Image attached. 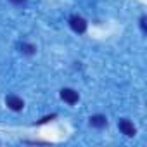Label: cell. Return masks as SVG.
<instances>
[{"instance_id": "cell-6", "label": "cell", "mask_w": 147, "mask_h": 147, "mask_svg": "<svg viewBox=\"0 0 147 147\" xmlns=\"http://www.w3.org/2000/svg\"><path fill=\"white\" fill-rule=\"evenodd\" d=\"M19 49H21V52H23L24 55H33V54L36 52V47L31 45V43H26V42H23V43L19 45Z\"/></svg>"}, {"instance_id": "cell-5", "label": "cell", "mask_w": 147, "mask_h": 147, "mask_svg": "<svg viewBox=\"0 0 147 147\" xmlns=\"http://www.w3.org/2000/svg\"><path fill=\"white\" fill-rule=\"evenodd\" d=\"M88 123L94 128H104V126H107V118L104 114H94V116H90Z\"/></svg>"}, {"instance_id": "cell-2", "label": "cell", "mask_w": 147, "mask_h": 147, "mask_svg": "<svg viewBox=\"0 0 147 147\" xmlns=\"http://www.w3.org/2000/svg\"><path fill=\"white\" fill-rule=\"evenodd\" d=\"M61 99L64 100V102H67V104H76L78 100H80V95H78V92L76 90H73V88H62L61 90Z\"/></svg>"}, {"instance_id": "cell-3", "label": "cell", "mask_w": 147, "mask_h": 147, "mask_svg": "<svg viewBox=\"0 0 147 147\" xmlns=\"http://www.w3.org/2000/svg\"><path fill=\"white\" fill-rule=\"evenodd\" d=\"M118 128H119V131H121L123 135H126V137H133V135L137 133V130H135V126H133V123H131L130 119H119Z\"/></svg>"}, {"instance_id": "cell-4", "label": "cell", "mask_w": 147, "mask_h": 147, "mask_svg": "<svg viewBox=\"0 0 147 147\" xmlns=\"http://www.w3.org/2000/svg\"><path fill=\"white\" fill-rule=\"evenodd\" d=\"M5 104H7V107H9V109H12V111H21V109L24 107L23 99H21V97H18V95H9V97L5 99Z\"/></svg>"}, {"instance_id": "cell-7", "label": "cell", "mask_w": 147, "mask_h": 147, "mask_svg": "<svg viewBox=\"0 0 147 147\" xmlns=\"http://www.w3.org/2000/svg\"><path fill=\"white\" fill-rule=\"evenodd\" d=\"M11 4H14V5H24L26 4V0H9Z\"/></svg>"}, {"instance_id": "cell-8", "label": "cell", "mask_w": 147, "mask_h": 147, "mask_svg": "<svg viewBox=\"0 0 147 147\" xmlns=\"http://www.w3.org/2000/svg\"><path fill=\"white\" fill-rule=\"evenodd\" d=\"M140 28H142V31H145L147 28H145V16H142L140 18Z\"/></svg>"}, {"instance_id": "cell-1", "label": "cell", "mask_w": 147, "mask_h": 147, "mask_svg": "<svg viewBox=\"0 0 147 147\" xmlns=\"http://www.w3.org/2000/svg\"><path fill=\"white\" fill-rule=\"evenodd\" d=\"M69 26L76 33H85L87 31V21L82 16H71L69 18Z\"/></svg>"}]
</instances>
